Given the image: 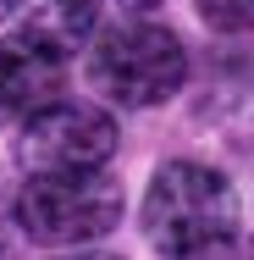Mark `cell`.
I'll use <instances>...</instances> for the list:
<instances>
[{
	"mask_svg": "<svg viewBox=\"0 0 254 260\" xmlns=\"http://www.w3.org/2000/svg\"><path fill=\"white\" fill-rule=\"evenodd\" d=\"M144 238L166 260L188 249H210V244H232L238 238L232 183L199 160H166L144 194Z\"/></svg>",
	"mask_w": 254,
	"mask_h": 260,
	"instance_id": "obj_1",
	"label": "cell"
},
{
	"mask_svg": "<svg viewBox=\"0 0 254 260\" xmlns=\"http://www.w3.org/2000/svg\"><path fill=\"white\" fill-rule=\"evenodd\" d=\"M89 83L111 105L150 111L188 83V50L160 22H122L89 45Z\"/></svg>",
	"mask_w": 254,
	"mask_h": 260,
	"instance_id": "obj_2",
	"label": "cell"
},
{
	"mask_svg": "<svg viewBox=\"0 0 254 260\" xmlns=\"http://www.w3.org/2000/svg\"><path fill=\"white\" fill-rule=\"evenodd\" d=\"M17 221L28 238L72 249L94 244L122 221V183L100 172H72V177H28L17 194Z\"/></svg>",
	"mask_w": 254,
	"mask_h": 260,
	"instance_id": "obj_3",
	"label": "cell"
},
{
	"mask_svg": "<svg viewBox=\"0 0 254 260\" xmlns=\"http://www.w3.org/2000/svg\"><path fill=\"white\" fill-rule=\"evenodd\" d=\"M116 155V122L89 100H50L22 116L17 133V166L28 177H72L100 172Z\"/></svg>",
	"mask_w": 254,
	"mask_h": 260,
	"instance_id": "obj_4",
	"label": "cell"
},
{
	"mask_svg": "<svg viewBox=\"0 0 254 260\" xmlns=\"http://www.w3.org/2000/svg\"><path fill=\"white\" fill-rule=\"evenodd\" d=\"M61 89V55L33 45L28 34L0 39V122H22Z\"/></svg>",
	"mask_w": 254,
	"mask_h": 260,
	"instance_id": "obj_5",
	"label": "cell"
},
{
	"mask_svg": "<svg viewBox=\"0 0 254 260\" xmlns=\"http://www.w3.org/2000/svg\"><path fill=\"white\" fill-rule=\"evenodd\" d=\"M22 34L66 61L72 50H83V39L94 34V0H28Z\"/></svg>",
	"mask_w": 254,
	"mask_h": 260,
	"instance_id": "obj_6",
	"label": "cell"
},
{
	"mask_svg": "<svg viewBox=\"0 0 254 260\" xmlns=\"http://www.w3.org/2000/svg\"><path fill=\"white\" fill-rule=\"evenodd\" d=\"M199 17L215 34H254V0H199Z\"/></svg>",
	"mask_w": 254,
	"mask_h": 260,
	"instance_id": "obj_7",
	"label": "cell"
},
{
	"mask_svg": "<svg viewBox=\"0 0 254 260\" xmlns=\"http://www.w3.org/2000/svg\"><path fill=\"white\" fill-rule=\"evenodd\" d=\"M171 260H232V244H210V249H188V255H171Z\"/></svg>",
	"mask_w": 254,
	"mask_h": 260,
	"instance_id": "obj_8",
	"label": "cell"
},
{
	"mask_svg": "<svg viewBox=\"0 0 254 260\" xmlns=\"http://www.w3.org/2000/svg\"><path fill=\"white\" fill-rule=\"evenodd\" d=\"M50 260H122V255H105V249H78V255H50Z\"/></svg>",
	"mask_w": 254,
	"mask_h": 260,
	"instance_id": "obj_9",
	"label": "cell"
},
{
	"mask_svg": "<svg viewBox=\"0 0 254 260\" xmlns=\"http://www.w3.org/2000/svg\"><path fill=\"white\" fill-rule=\"evenodd\" d=\"M116 6H127V11H150V6H160V0H116Z\"/></svg>",
	"mask_w": 254,
	"mask_h": 260,
	"instance_id": "obj_10",
	"label": "cell"
},
{
	"mask_svg": "<svg viewBox=\"0 0 254 260\" xmlns=\"http://www.w3.org/2000/svg\"><path fill=\"white\" fill-rule=\"evenodd\" d=\"M11 6H17V0H0V22H6V17H11Z\"/></svg>",
	"mask_w": 254,
	"mask_h": 260,
	"instance_id": "obj_11",
	"label": "cell"
},
{
	"mask_svg": "<svg viewBox=\"0 0 254 260\" xmlns=\"http://www.w3.org/2000/svg\"><path fill=\"white\" fill-rule=\"evenodd\" d=\"M0 260H11V255H6V244H0Z\"/></svg>",
	"mask_w": 254,
	"mask_h": 260,
	"instance_id": "obj_12",
	"label": "cell"
}]
</instances>
